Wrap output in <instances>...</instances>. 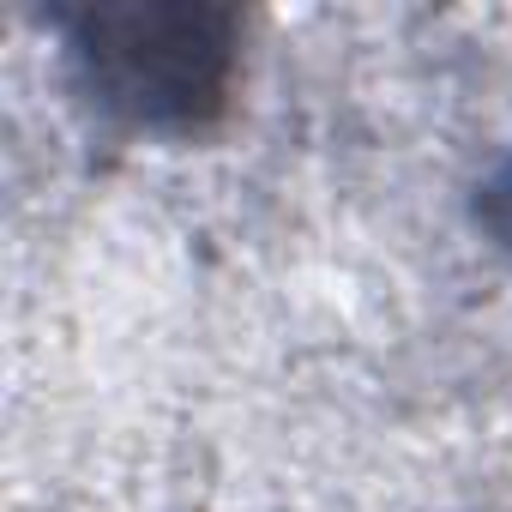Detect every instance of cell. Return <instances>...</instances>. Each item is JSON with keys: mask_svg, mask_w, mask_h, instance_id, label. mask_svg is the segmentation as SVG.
Returning <instances> with one entry per match:
<instances>
[{"mask_svg": "<svg viewBox=\"0 0 512 512\" xmlns=\"http://www.w3.org/2000/svg\"><path fill=\"white\" fill-rule=\"evenodd\" d=\"M476 217H482V229H488V241L512 260V157L482 181V199H476Z\"/></svg>", "mask_w": 512, "mask_h": 512, "instance_id": "obj_2", "label": "cell"}, {"mask_svg": "<svg viewBox=\"0 0 512 512\" xmlns=\"http://www.w3.org/2000/svg\"><path fill=\"white\" fill-rule=\"evenodd\" d=\"M85 109L139 139L211 133L241 85V13L229 7H73L49 13Z\"/></svg>", "mask_w": 512, "mask_h": 512, "instance_id": "obj_1", "label": "cell"}]
</instances>
